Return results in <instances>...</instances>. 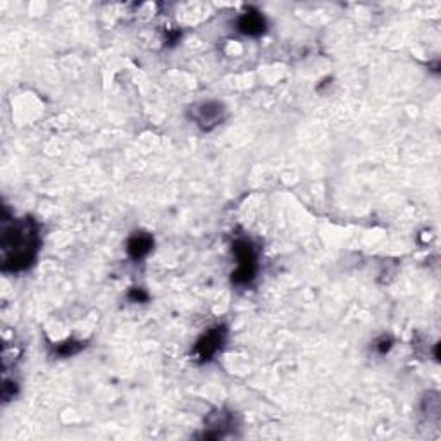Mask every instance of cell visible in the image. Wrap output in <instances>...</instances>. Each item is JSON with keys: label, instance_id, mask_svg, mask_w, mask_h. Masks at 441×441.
Segmentation results:
<instances>
[{"label": "cell", "instance_id": "6da1fadb", "mask_svg": "<svg viewBox=\"0 0 441 441\" xmlns=\"http://www.w3.org/2000/svg\"><path fill=\"white\" fill-rule=\"evenodd\" d=\"M2 271L19 272L32 268L40 250V231L37 220L32 218L13 219L11 224L2 220Z\"/></svg>", "mask_w": 441, "mask_h": 441}, {"label": "cell", "instance_id": "7a4b0ae2", "mask_svg": "<svg viewBox=\"0 0 441 441\" xmlns=\"http://www.w3.org/2000/svg\"><path fill=\"white\" fill-rule=\"evenodd\" d=\"M233 254L237 256L238 268L233 272L235 284L252 283L257 275V249L250 239L239 238L233 243Z\"/></svg>", "mask_w": 441, "mask_h": 441}, {"label": "cell", "instance_id": "3957f363", "mask_svg": "<svg viewBox=\"0 0 441 441\" xmlns=\"http://www.w3.org/2000/svg\"><path fill=\"white\" fill-rule=\"evenodd\" d=\"M226 334H228V331L224 326H216V328L205 331L202 336L197 340L195 347H193V352H192V355L195 357L197 362L204 364L214 359L216 353L223 348L224 341H226Z\"/></svg>", "mask_w": 441, "mask_h": 441}, {"label": "cell", "instance_id": "277c9868", "mask_svg": "<svg viewBox=\"0 0 441 441\" xmlns=\"http://www.w3.org/2000/svg\"><path fill=\"white\" fill-rule=\"evenodd\" d=\"M224 116H226V107L216 100L202 102L200 105H197L195 112H193V119L204 131H211L223 123Z\"/></svg>", "mask_w": 441, "mask_h": 441}, {"label": "cell", "instance_id": "5b68a950", "mask_svg": "<svg viewBox=\"0 0 441 441\" xmlns=\"http://www.w3.org/2000/svg\"><path fill=\"white\" fill-rule=\"evenodd\" d=\"M237 28L239 33L249 37H258L265 32V19L256 9H249L238 18Z\"/></svg>", "mask_w": 441, "mask_h": 441}, {"label": "cell", "instance_id": "8992f818", "mask_svg": "<svg viewBox=\"0 0 441 441\" xmlns=\"http://www.w3.org/2000/svg\"><path fill=\"white\" fill-rule=\"evenodd\" d=\"M154 249V238L152 235L143 233V231H138V233H133L128 239V256L133 258V261H142L143 257H147L150 254V250Z\"/></svg>", "mask_w": 441, "mask_h": 441}, {"label": "cell", "instance_id": "52a82bcc", "mask_svg": "<svg viewBox=\"0 0 441 441\" xmlns=\"http://www.w3.org/2000/svg\"><path fill=\"white\" fill-rule=\"evenodd\" d=\"M83 347H85L83 343H76V341H66V343L59 345L55 352L59 353V355L67 357V355H74V353H78Z\"/></svg>", "mask_w": 441, "mask_h": 441}, {"label": "cell", "instance_id": "ba28073f", "mask_svg": "<svg viewBox=\"0 0 441 441\" xmlns=\"http://www.w3.org/2000/svg\"><path fill=\"white\" fill-rule=\"evenodd\" d=\"M391 345H393V340H391V336H381L378 341H376V350H378L379 353H386L388 350L391 348Z\"/></svg>", "mask_w": 441, "mask_h": 441}, {"label": "cell", "instance_id": "9c48e42d", "mask_svg": "<svg viewBox=\"0 0 441 441\" xmlns=\"http://www.w3.org/2000/svg\"><path fill=\"white\" fill-rule=\"evenodd\" d=\"M129 298L135 300V302H145L148 296H147L145 291L140 290V288H133V290L129 291Z\"/></svg>", "mask_w": 441, "mask_h": 441}]
</instances>
